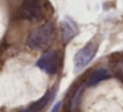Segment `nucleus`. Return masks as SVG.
I'll return each mask as SVG.
<instances>
[{"label":"nucleus","instance_id":"1","mask_svg":"<svg viewBox=\"0 0 123 112\" xmlns=\"http://www.w3.org/2000/svg\"><path fill=\"white\" fill-rule=\"evenodd\" d=\"M53 38H54V27L52 22H46V24L36 28L31 33L27 40V45L32 49L43 50V49H46L50 45Z\"/></svg>","mask_w":123,"mask_h":112},{"label":"nucleus","instance_id":"2","mask_svg":"<svg viewBox=\"0 0 123 112\" xmlns=\"http://www.w3.org/2000/svg\"><path fill=\"white\" fill-rule=\"evenodd\" d=\"M45 15L41 0H24L20 7V16L27 20H40Z\"/></svg>","mask_w":123,"mask_h":112},{"label":"nucleus","instance_id":"3","mask_svg":"<svg viewBox=\"0 0 123 112\" xmlns=\"http://www.w3.org/2000/svg\"><path fill=\"white\" fill-rule=\"evenodd\" d=\"M37 66L48 74H56L61 67V56L56 50H48L40 57Z\"/></svg>","mask_w":123,"mask_h":112},{"label":"nucleus","instance_id":"4","mask_svg":"<svg viewBox=\"0 0 123 112\" xmlns=\"http://www.w3.org/2000/svg\"><path fill=\"white\" fill-rule=\"evenodd\" d=\"M97 50H98V44L94 42V41L93 42H89L81 50H78L74 57L75 70H82L85 66H87V63H90L91 59L94 58Z\"/></svg>","mask_w":123,"mask_h":112},{"label":"nucleus","instance_id":"5","mask_svg":"<svg viewBox=\"0 0 123 112\" xmlns=\"http://www.w3.org/2000/svg\"><path fill=\"white\" fill-rule=\"evenodd\" d=\"M61 33H62V41L65 44H68L70 40L77 36L78 33V28L75 25V22L70 19H65L61 22Z\"/></svg>","mask_w":123,"mask_h":112},{"label":"nucleus","instance_id":"6","mask_svg":"<svg viewBox=\"0 0 123 112\" xmlns=\"http://www.w3.org/2000/svg\"><path fill=\"white\" fill-rule=\"evenodd\" d=\"M52 96H53V91H48L43 98H40L38 100H36L35 103H32L28 107L23 108L20 112H41L46 106H48V103L50 101Z\"/></svg>","mask_w":123,"mask_h":112},{"label":"nucleus","instance_id":"7","mask_svg":"<svg viewBox=\"0 0 123 112\" xmlns=\"http://www.w3.org/2000/svg\"><path fill=\"white\" fill-rule=\"evenodd\" d=\"M109 77H110V74H109L107 70L98 69V70H95L94 73H91V74H90V77H89L86 84H87V86H94V84H97V83L102 82V80L107 79Z\"/></svg>","mask_w":123,"mask_h":112},{"label":"nucleus","instance_id":"8","mask_svg":"<svg viewBox=\"0 0 123 112\" xmlns=\"http://www.w3.org/2000/svg\"><path fill=\"white\" fill-rule=\"evenodd\" d=\"M60 107H61V103H57L56 106L53 107V109H52V112H58V109H60Z\"/></svg>","mask_w":123,"mask_h":112}]
</instances>
